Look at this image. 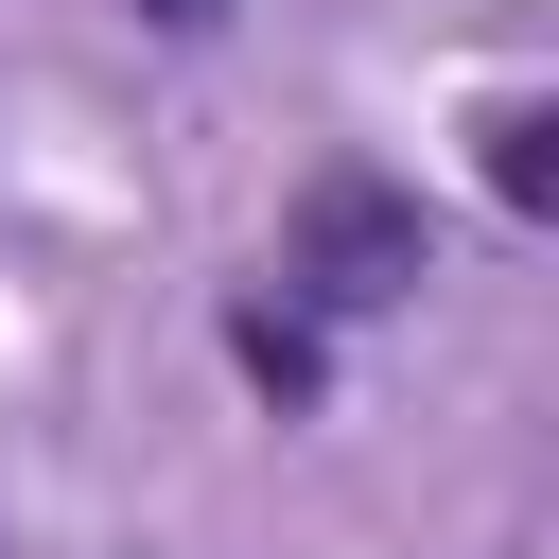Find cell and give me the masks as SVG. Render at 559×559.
<instances>
[{
  "mask_svg": "<svg viewBox=\"0 0 559 559\" xmlns=\"http://www.w3.org/2000/svg\"><path fill=\"white\" fill-rule=\"evenodd\" d=\"M280 280H297V314H402V297L437 280V227H419L402 175L332 157V175L297 192V227H280Z\"/></svg>",
  "mask_w": 559,
  "mask_h": 559,
  "instance_id": "obj_1",
  "label": "cell"
},
{
  "mask_svg": "<svg viewBox=\"0 0 559 559\" xmlns=\"http://www.w3.org/2000/svg\"><path fill=\"white\" fill-rule=\"evenodd\" d=\"M227 367H245V384H262L280 419H297V402L332 384V349H314V314H297V297H245V314H227Z\"/></svg>",
  "mask_w": 559,
  "mask_h": 559,
  "instance_id": "obj_2",
  "label": "cell"
},
{
  "mask_svg": "<svg viewBox=\"0 0 559 559\" xmlns=\"http://www.w3.org/2000/svg\"><path fill=\"white\" fill-rule=\"evenodd\" d=\"M472 140H489V192H507V210H559V122H542V105H489Z\"/></svg>",
  "mask_w": 559,
  "mask_h": 559,
  "instance_id": "obj_3",
  "label": "cell"
},
{
  "mask_svg": "<svg viewBox=\"0 0 559 559\" xmlns=\"http://www.w3.org/2000/svg\"><path fill=\"white\" fill-rule=\"evenodd\" d=\"M140 17H157V35H210V17H227V0H140Z\"/></svg>",
  "mask_w": 559,
  "mask_h": 559,
  "instance_id": "obj_4",
  "label": "cell"
}]
</instances>
